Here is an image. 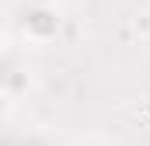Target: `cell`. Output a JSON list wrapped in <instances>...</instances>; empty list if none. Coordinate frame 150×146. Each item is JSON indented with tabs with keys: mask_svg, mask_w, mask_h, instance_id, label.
<instances>
[{
	"mask_svg": "<svg viewBox=\"0 0 150 146\" xmlns=\"http://www.w3.org/2000/svg\"><path fill=\"white\" fill-rule=\"evenodd\" d=\"M11 111H14V98H11L7 91H0V122H7Z\"/></svg>",
	"mask_w": 150,
	"mask_h": 146,
	"instance_id": "cell-3",
	"label": "cell"
},
{
	"mask_svg": "<svg viewBox=\"0 0 150 146\" xmlns=\"http://www.w3.org/2000/svg\"><path fill=\"white\" fill-rule=\"evenodd\" d=\"M133 32L140 38H150V11H140V14L133 18Z\"/></svg>",
	"mask_w": 150,
	"mask_h": 146,
	"instance_id": "cell-2",
	"label": "cell"
},
{
	"mask_svg": "<svg viewBox=\"0 0 150 146\" xmlns=\"http://www.w3.org/2000/svg\"><path fill=\"white\" fill-rule=\"evenodd\" d=\"M56 28H59V7L32 11L25 18V35L32 42H49V35H56Z\"/></svg>",
	"mask_w": 150,
	"mask_h": 146,
	"instance_id": "cell-1",
	"label": "cell"
},
{
	"mask_svg": "<svg viewBox=\"0 0 150 146\" xmlns=\"http://www.w3.org/2000/svg\"><path fill=\"white\" fill-rule=\"evenodd\" d=\"M4 52H7V35L0 32V56H4Z\"/></svg>",
	"mask_w": 150,
	"mask_h": 146,
	"instance_id": "cell-4",
	"label": "cell"
}]
</instances>
